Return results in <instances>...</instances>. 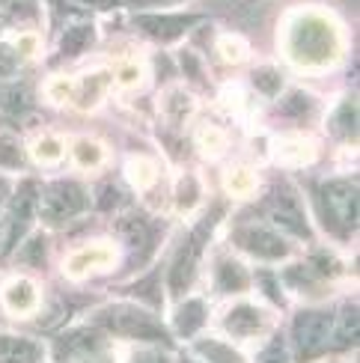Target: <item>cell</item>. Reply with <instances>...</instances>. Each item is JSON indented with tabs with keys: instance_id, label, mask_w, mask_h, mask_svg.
<instances>
[{
	"instance_id": "obj_1",
	"label": "cell",
	"mask_w": 360,
	"mask_h": 363,
	"mask_svg": "<svg viewBox=\"0 0 360 363\" xmlns=\"http://www.w3.org/2000/svg\"><path fill=\"white\" fill-rule=\"evenodd\" d=\"M339 27L325 12H295L286 24V54L295 66L322 69L339 57Z\"/></svg>"
},
{
	"instance_id": "obj_2",
	"label": "cell",
	"mask_w": 360,
	"mask_h": 363,
	"mask_svg": "<svg viewBox=\"0 0 360 363\" xmlns=\"http://www.w3.org/2000/svg\"><path fill=\"white\" fill-rule=\"evenodd\" d=\"M319 206H322L325 223L334 233L346 235L357 226V188L351 182H331V185H325L319 194Z\"/></svg>"
},
{
	"instance_id": "obj_3",
	"label": "cell",
	"mask_w": 360,
	"mask_h": 363,
	"mask_svg": "<svg viewBox=\"0 0 360 363\" xmlns=\"http://www.w3.org/2000/svg\"><path fill=\"white\" fill-rule=\"evenodd\" d=\"M331 328H334V315L331 313L310 310V313L298 315L295 328H292L298 360H313L316 354L331 349Z\"/></svg>"
},
{
	"instance_id": "obj_4",
	"label": "cell",
	"mask_w": 360,
	"mask_h": 363,
	"mask_svg": "<svg viewBox=\"0 0 360 363\" xmlns=\"http://www.w3.org/2000/svg\"><path fill=\"white\" fill-rule=\"evenodd\" d=\"M99 325L113 330V334L134 337V340H164V328L152 315L137 307H125V304L108 307L104 313H99Z\"/></svg>"
},
{
	"instance_id": "obj_5",
	"label": "cell",
	"mask_w": 360,
	"mask_h": 363,
	"mask_svg": "<svg viewBox=\"0 0 360 363\" xmlns=\"http://www.w3.org/2000/svg\"><path fill=\"white\" fill-rule=\"evenodd\" d=\"M215 215H208V218H203L200 223H197V230L191 233V238H188V245L179 250V256H176V262H173V271H170V289L173 292H182L185 286L191 283V277H193V271H197V262H200V256H203V250H206V241H208V233L215 230Z\"/></svg>"
},
{
	"instance_id": "obj_6",
	"label": "cell",
	"mask_w": 360,
	"mask_h": 363,
	"mask_svg": "<svg viewBox=\"0 0 360 363\" xmlns=\"http://www.w3.org/2000/svg\"><path fill=\"white\" fill-rule=\"evenodd\" d=\"M84 206H86V196L78 185H72V182H57V185L45 188V194H42V218L51 223H60L72 215H78V211H84Z\"/></svg>"
},
{
	"instance_id": "obj_7",
	"label": "cell",
	"mask_w": 360,
	"mask_h": 363,
	"mask_svg": "<svg viewBox=\"0 0 360 363\" xmlns=\"http://www.w3.org/2000/svg\"><path fill=\"white\" fill-rule=\"evenodd\" d=\"M36 185L33 182H24V185L18 188V194H15V200L9 206V220H6V235H4V253H9L15 245L21 241L24 230H27V223L30 218H33V208H36Z\"/></svg>"
},
{
	"instance_id": "obj_8",
	"label": "cell",
	"mask_w": 360,
	"mask_h": 363,
	"mask_svg": "<svg viewBox=\"0 0 360 363\" xmlns=\"http://www.w3.org/2000/svg\"><path fill=\"white\" fill-rule=\"evenodd\" d=\"M235 238L242 247H247L253 256H262V259H283L286 256V241L274 235L268 226H257V223L242 226Z\"/></svg>"
},
{
	"instance_id": "obj_9",
	"label": "cell",
	"mask_w": 360,
	"mask_h": 363,
	"mask_svg": "<svg viewBox=\"0 0 360 363\" xmlns=\"http://www.w3.org/2000/svg\"><path fill=\"white\" fill-rule=\"evenodd\" d=\"M271 220L277 226H283L286 233L298 235V238H310V226H307V218H304V208L301 203L295 200L289 191H280L271 203Z\"/></svg>"
},
{
	"instance_id": "obj_10",
	"label": "cell",
	"mask_w": 360,
	"mask_h": 363,
	"mask_svg": "<svg viewBox=\"0 0 360 363\" xmlns=\"http://www.w3.org/2000/svg\"><path fill=\"white\" fill-rule=\"evenodd\" d=\"M99 345H101V340H99V334H93V330H72V334L57 340V357L63 363H69L74 357L99 352Z\"/></svg>"
},
{
	"instance_id": "obj_11",
	"label": "cell",
	"mask_w": 360,
	"mask_h": 363,
	"mask_svg": "<svg viewBox=\"0 0 360 363\" xmlns=\"http://www.w3.org/2000/svg\"><path fill=\"white\" fill-rule=\"evenodd\" d=\"M223 328H227L230 334H235V337H253L262 328V313L257 307H250V304H242V307L230 310Z\"/></svg>"
},
{
	"instance_id": "obj_12",
	"label": "cell",
	"mask_w": 360,
	"mask_h": 363,
	"mask_svg": "<svg viewBox=\"0 0 360 363\" xmlns=\"http://www.w3.org/2000/svg\"><path fill=\"white\" fill-rule=\"evenodd\" d=\"M36 289H33V283L30 280H12L6 289H4V304L12 310V313H30L36 307Z\"/></svg>"
},
{
	"instance_id": "obj_13",
	"label": "cell",
	"mask_w": 360,
	"mask_h": 363,
	"mask_svg": "<svg viewBox=\"0 0 360 363\" xmlns=\"http://www.w3.org/2000/svg\"><path fill=\"white\" fill-rule=\"evenodd\" d=\"M354 340H357V307H342V313L334 315L331 349H346Z\"/></svg>"
},
{
	"instance_id": "obj_14",
	"label": "cell",
	"mask_w": 360,
	"mask_h": 363,
	"mask_svg": "<svg viewBox=\"0 0 360 363\" xmlns=\"http://www.w3.org/2000/svg\"><path fill=\"white\" fill-rule=\"evenodd\" d=\"M39 349L30 340L0 337V363H36Z\"/></svg>"
},
{
	"instance_id": "obj_15",
	"label": "cell",
	"mask_w": 360,
	"mask_h": 363,
	"mask_svg": "<svg viewBox=\"0 0 360 363\" xmlns=\"http://www.w3.org/2000/svg\"><path fill=\"white\" fill-rule=\"evenodd\" d=\"M191 21L193 18H161V15H155V18H140V27L146 30V33H152L155 39L170 42L176 36H182Z\"/></svg>"
},
{
	"instance_id": "obj_16",
	"label": "cell",
	"mask_w": 360,
	"mask_h": 363,
	"mask_svg": "<svg viewBox=\"0 0 360 363\" xmlns=\"http://www.w3.org/2000/svg\"><path fill=\"white\" fill-rule=\"evenodd\" d=\"M203 322H206L203 301H188V304H182V307H179V313H176V334L191 337Z\"/></svg>"
},
{
	"instance_id": "obj_17",
	"label": "cell",
	"mask_w": 360,
	"mask_h": 363,
	"mask_svg": "<svg viewBox=\"0 0 360 363\" xmlns=\"http://www.w3.org/2000/svg\"><path fill=\"white\" fill-rule=\"evenodd\" d=\"M218 286L223 292H244L247 289V271L238 262H220L218 265Z\"/></svg>"
},
{
	"instance_id": "obj_18",
	"label": "cell",
	"mask_w": 360,
	"mask_h": 363,
	"mask_svg": "<svg viewBox=\"0 0 360 363\" xmlns=\"http://www.w3.org/2000/svg\"><path fill=\"white\" fill-rule=\"evenodd\" d=\"M331 128L339 134V138H354V131H357V104L351 99L339 104V111L334 113Z\"/></svg>"
},
{
	"instance_id": "obj_19",
	"label": "cell",
	"mask_w": 360,
	"mask_h": 363,
	"mask_svg": "<svg viewBox=\"0 0 360 363\" xmlns=\"http://www.w3.org/2000/svg\"><path fill=\"white\" fill-rule=\"evenodd\" d=\"M111 259H113V253H111L108 247H93V250L78 253L66 268H69V274H72V277H81L89 265H96V262H111Z\"/></svg>"
},
{
	"instance_id": "obj_20",
	"label": "cell",
	"mask_w": 360,
	"mask_h": 363,
	"mask_svg": "<svg viewBox=\"0 0 360 363\" xmlns=\"http://www.w3.org/2000/svg\"><path fill=\"white\" fill-rule=\"evenodd\" d=\"M104 86H108V74L104 72H96V74H86V78L81 81V93H78V104L81 108H89V104H96L104 93Z\"/></svg>"
},
{
	"instance_id": "obj_21",
	"label": "cell",
	"mask_w": 360,
	"mask_h": 363,
	"mask_svg": "<svg viewBox=\"0 0 360 363\" xmlns=\"http://www.w3.org/2000/svg\"><path fill=\"white\" fill-rule=\"evenodd\" d=\"M197 352L200 354H206L212 363H242V357H238L230 345H223V342H208V340H203V342H197Z\"/></svg>"
},
{
	"instance_id": "obj_22",
	"label": "cell",
	"mask_w": 360,
	"mask_h": 363,
	"mask_svg": "<svg viewBox=\"0 0 360 363\" xmlns=\"http://www.w3.org/2000/svg\"><path fill=\"white\" fill-rule=\"evenodd\" d=\"M74 161L81 164V167H96V164H101V146L99 143H93V140H78L74 143Z\"/></svg>"
},
{
	"instance_id": "obj_23",
	"label": "cell",
	"mask_w": 360,
	"mask_h": 363,
	"mask_svg": "<svg viewBox=\"0 0 360 363\" xmlns=\"http://www.w3.org/2000/svg\"><path fill=\"white\" fill-rule=\"evenodd\" d=\"M89 39H93V30H89L86 24L72 27L69 33H66V39H63V51L66 54H81L86 45H89Z\"/></svg>"
},
{
	"instance_id": "obj_24",
	"label": "cell",
	"mask_w": 360,
	"mask_h": 363,
	"mask_svg": "<svg viewBox=\"0 0 360 363\" xmlns=\"http://www.w3.org/2000/svg\"><path fill=\"white\" fill-rule=\"evenodd\" d=\"M310 158H313V149L304 140L283 143V149H280V161H286V164H307Z\"/></svg>"
},
{
	"instance_id": "obj_25",
	"label": "cell",
	"mask_w": 360,
	"mask_h": 363,
	"mask_svg": "<svg viewBox=\"0 0 360 363\" xmlns=\"http://www.w3.org/2000/svg\"><path fill=\"white\" fill-rule=\"evenodd\" d=\"M24 164V152L21 146L15 143L12 138H0V167H21Z\"/></svg>"
},
{
	"instance_id": "obj_26",
	"label": "cell",
	"mask_w": 360,
	"mask_h": 363,
	"mask_svg": "<svg viewBox=\"0 0 360 363\" xmlns=\"http://www.w3.org/2000/svg\"><path fill=\"white\" fill-rule=\"evenodd\" d=\"M36 158L45 161V164L60 161V158H63V140H60V138H42L36 143Z\"/></svg>"
},
{
	"instance_id": "obj_27",
	"label": "cell",
	"mask_w": 360,
	"mask_h": 363,
	"mask_svg": "<svg viewBox=\"0 0 360 363\" xmlns=\"http://www.w3.org/2000/svg\"><path fill=\"white\" fill-rule=\"evenodd\" d=\"M128 173L134 179V185H140V188H149L155 182V170H152V164H149V161H131Z\"/></svg>"
},
{
	"instance_id": "obj_28",
	"label": "cell",
	"mask_w": 360,
	"mask_h": 363,
	"mask_svg": "<svg viewBox=\"0 0 360 363\" xmlns=\"http://www.w3.org/2000/svg\"><path fill=\"white\" fill-rule=\"evenodd\" d=\"M197 196H200V188H197V179L193 176H185L182 182H179V208H191L193 203H197Z\"/></svg>"
},
{
	"instance_id": "obj_29",
	"label": "cell",
	"mask_w": 360,
	"mask_h": 363,
	"mask_svg": "<svg viewBox=\"0 0 360 363\" xmlns=\"http://www.w3.org/2000/svg\"><path fill=\"white\" fill-rule=\"evenodd\" d=\"M220 51H223V57H227L230 63H242V60L247 57V45L242 39H235V36H227L220 42Z\"/></svg>"
},
{
	"instance_id": "obj_30",
	"label": "cell",
	"mask_w": 360,
	"mask_h": 363,
	"mask_svg": "<svg viewBox=\"0 0 360 363\" xmlns=\"http://www.w3.org/2000/svg\"><path fill=\"white\" fill-rule=\"evenodd\" d=\"M257 86L262 89L265 96H277V89H280V74H277V72H271V69L257 72Z\"/></svg>"
},
{
	"instance_id": "obj_31",
	"label": "cell",
	"mask_w": 360,
	"mask_h": 363,
	"mask_svg": "<svg viewBox=\"0 0 360 363\" xmlns=\"http://www.w3.org/2000/svg\"><path fill=\"white\" fill-rule=\"evenodd\" d=\"M116 81L123 86H137L140 84V66L137 63H123L116 72Z\"/></svg>"
},
{
	"instance_id": "obj_32",
	"label": "cell",
	"mask_w": 360,
	"mask_h": 363,
	"mask_svg": "<svg viewBox=\"0 0 360 363\" xmlns=\"http://www.w3.org/2000/svg\"><path fill=\"white\" fill-rule=\"evenodd\" d=\"M21 259L30 262V265H39V262L45 259V241H42V238L27 241V247L21 250Z\"/></svg>"
},
{
	"instance_id": "obj_33",
	"label": "cell",
	"mask_w": 360,
	"mask_h": 363,
	"mask_svg": "<svg viewBox=\"0 0 360 363\" xmlns=\"http://www.w3.org/2000/svg\"><path fill=\"white\" fill-rule=\"evenodd\" d=\"M230 191H235V194H247L250 188H253V176L247 173V170H235L232 176H230Z\"/></svg>"
},
{
	"instance_id": "obj_34",
	"label": "cell",
	"mask_w": 360,
	"mask_h": 363,
	"mask_svg": "<svg viewBox=\"0 0 360 363\" xmlns=\"http://www.w3.org/2000/svg\"><path fill=\"white\" fill-rule=\"evenodd\" d=\"M259 363H286V349H283V342L274 340V342L265 349V354L259 357Z\"/></svg>"
},
{
	"instance_id": "obj_35",
	"label": "cell",
	"mask_w": 360,
	"mask_h": 363,
	"mask_svg": "<svg viewBox=\"0 0 360 363\" xmlns=\"http://www.w3.org/2000/svg\"><path fill=\"white\" fill-rule=\"evenodd\" d=\"M283 111H286V113H307V111H310V101H307L301 93H295L286 104H283Z\"/></svg>"
},
{
	"instance_id": "obj_36",
	"label": "cell",
	"mask_w": 360,
	"mask_h": 363,
	"mask_svg": "<svg viewBox=\"0 0 360 363\" xmlns=\"http://www.w3.org/2000/svg\"><path fill=\"white\" fill-rule=\"evenodd\" d=\"M203 146H206V152L218 155L220 149H223V138H220L218 131H206V134H203Z\"/></svg>"
},
{
	"instance_id": "obj_37",
	"label": "cell",
	"mask_w": 360,
	"mask_h": 363,
	"mask_svg": "<svg viewBox=\"0 0 360 363\" xmlns=\"http://www.w3.org/2000/svg\"><path fill=\"white\" fill-rule=\"evenodd\" d=\"M48 93H51L54 101H63V99H69V93H72V84L60 78V81H54V84L48 86Z\"/></svg>"
},
{
	"instance_id": "obj_38",
	"label": "cell",
	"mask_w": 360,
	"mask_h": 363,
	"mask_svg": "<svg viewBox=\"0 0 360 363\" xmlns=\"http://www.w3.org/2000/svg\"><path fill=\"white\" fill-rule=\"evenodd\" d=\"M113 203H119V191L108 185V188L101 191V196H99V208H111Z\"/></svg>"
},
{
	"instance_id": "obj_39",
	"label": "cell",
	"mask_w": 360,
	"mask_h": 363,
	"mask_svg": "<svg viewBox=\"0 0 360 363\" xmlns=\"http://www.w3.org/2000/svg\"><path fill=\"white\" fill-rule=\"evenodd\" d=\"M69 363H108V360H104L101 354H84V357H74V360H69Z\"/></svg>"
},
{
	"instance_id": "obj_40",
	"label": "cell",
	"mask_w": 360,
	"mask_h": 363,
	"mask_svg": "<svg viewBox=\"0 0 360 363\" xmlns=\"http://www.w3.org/2000/svg\"><path fill=\"white\" fill-rule=\"evenodd\" d=\"M18 48H21L24 54H33V48H36V39H33V36H24V39L18 42Z\"/></svg>"
},
{
	"instance_id": "obj_41",
	"label": "cell",
	"mask_w": 360,
	"mask_h": 363,
	"mask_svg": "<svg viewBox=\"0 0 360 363\" xmlns=\"http://www.w3.org/2000/svg\"><path fill=\"white\" fill-rule=\"evenodd\" d=\"M4 208H6V185L0 182V223L6 220V218H4Z\"/></svg>"
},
{
	"instance_id": "obj_42",
	"label": "cell",
	"mask_w": 360,
	"mask_h": 363,
	"mask_svg": "<svg viewBox=\"0 0 360 363\" xmlns=\"http://www.w3.org/2000/svg\"><path fill=\"white\" fill-rule=\"evenodd\" d=\"M137 363H167V360H161L158 354H146V357H137Z\"/></svg>"
},
{
	"instance_id": "obj_43",
	"label": "cell",
	"mask_w": 360,
	"mask_h": 363,
	"mask_svg": "<svg viewBox=\"0 0 360 363\" xmlns=\"http://www.w3.org/2000/svg\"><path fill=\"white\" fill-rule=\"evenodd\" d=\"M185 363H193V360H185Z\"/></svg>"
},
{
	"instance_id": "obj_44",
	"label": "cell",
	"mask_w": 360,
	"mask_h": 363,
	"mask_svg": "<svg viewBox=\"0 0 360 363\" xmlns=\"http://www.w3.org/2000/svg\"><path fill=\"white\" fill-rule=\"evenodd\" d=\"M137 4H140V0H137Z\"/></svg>"
}]
</instances>
